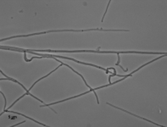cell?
Returning <instances> with one entry per match:
<instances>
[{"label":"cell","mask_w":167,"mask_h":127,"mask_svg":"<svg viewBox=\"0 0 167 127\" xmlns=\"http://www.w3.org/2000/svg\"><path fill=\"white\" fill-rule=\"evenodd\" d=\"M30 51L35 52V53H38V52H43V53H116V54H120V53H141V54H159V53H150V52H109V51H92V50H75V51H66V50H36V49H28Z\"/></svg>","instance_id":"6da1fadb"},{"label":"cell","mask_w":167,"mask_h":127,"mask_svg":"<svg viewBox=\"0 0 167 127\" xmlns=\"http://www.w3.org/2000/svg\"><path fill=\"white\" fill-rule=\"evenodd\" d=\"M167 55V53H165V54H164V55H162L161 57H158V58H156L155 60H152V61H150V62H148V63H145L144 65H143V66H141L140 68H138L137 70H134L133 72H131V74H129V75H127V76H125L122 78L121 80H119V81H115V82H111V83H110V84H108V85H104V86H102V87H99V88H91L90 89V91H87V92H84V93H82V94H79V95H77V96H75V97H72V98H67V99H64V100H61V101H59V102H55V103H50V104H43V105H41L40 107L41 108H43V107H45V106H50V105H53V104H57V103H63L64 101H67V100L69 99H72V98H78V97H81V96H83L84 94H88V92H90V91H96V90H98V89H100V88H107V87H109V86H111V85H114V84H116V83H118V82H120V81H122L124 79H126V78H127V77H129V76H132V74L133 73H135V72L137 71H138L140 69H142V68L143 67V66H145V65H147V64H148V63H152L154 61H156L157 60H159V59H160V58H162L163 56H166Z\"/></svg>","instance_id":"7a4b0ae2"},{"label":"cell","mask_w":167,"mask_h":127,"mask_svg":"<svg viewBox=\"0 0 167 127\" xmlns=\"http://www.w3.org/2000/svg\"><path fill=\"white\" fill-rule=\"evenodd\" d=\"M89 31H104V32H129V30H103L102 28H96V29H87V30H57V31H48V32H39V33H33V34H29V35H20V36H10L8 38H3L0 41L3 42L5 40L11 39V38H16V37H26V36H32L35 35H42V34H46V33H50V32H89Z\"/></svg>","instance_id":"3957f363"},{"label":"cell","mask_w":167,"mask_h":127,"mask_svg":"<svg viewBox=\"0 0 167 127\" xmlns=\"http://www.w3.org/2000/svg\"><path fill=\"white\" fill-rule=\"evenodd\" d=\"M106 104H108V105H110V106H111V107L116 108H117V109H120V110H121V111H124V112H126V113H128L129 115H132V116H135V117H137V118H139V119H143V120H146V121H148V122H149V123H152V124H153V125H157V126H162V125H158V124L155 123V122H152L151 120H148V119H145V118H143V117H140V116H138V115H134V114H131V112L127 111V110H125V109H123V108H118V107H116V106H114L113 104H110V103H106Z\"/></svg>","instance_id":"277c9868"},{"label":"cell","mask_w":167,"mask_h":127,"mask_svg":"<svg viewBox=\"0 0 167 127\" xmlns=\"http://www.w3.org/2000/svg\"><path fill=\"white\" fill-rule=\"evenodd\" d=\"M1 73H2V74H3V75H4V76H5V77H7V78H5V79H3V80H9V81H14V82H16V83H17V84H20V86H21V87H22V88H24L25 91H26V93H27V95L32 96V98H35V99L38 100V101H39V102H41V103H43V104H44V103H43V101H42V100H40L39 98H36V97H35V96L32 95V94H31V93H30V91H28L27 89H26V88H25L24 86H23V84H20V82H19V81H16V80H15V79H12V78H10V77H8V76H6V75H5V74H4V73H3V71H2V70H1ZM3 80H2V81H3Z\"/></svg>","instance_id":"5b68a950"},{"label":"cell","mask_w":167,"mask_h":127,"mask_svg":"<svg viewBox=\"0 0 167 127\" xmlns=\"http://www.w3.org/2000/svg\"><path fill=\"white\" fill-rule=\"evenodd\" d=\"M4 112H10V113H12V114H16V115H21V116H24V117H26V118H27V119H30L31 120H32V121H34V122H36V123H37V124H39V125H41L46 126V125H43V123H40V122H38V121H37V120H35V119H32V118H29V117L26 116V115H24L23 114H20V113H17V112H16V111H7V110H4V111H3V113H4ZM3 113H2L1 115H3Z\"/></svg>","instance_id":"8992f818"},{"label":"cell","mask_w":167,"mask_h":127,"mask_svg":"<svg viewBox=\"0 0 167 127\" xmlns=\"http://www.w3.org/2000/svg\"><path fill=\"white\" fill-rule=\"evenodd\" d=\"M111 3V1H109V3H108V6H107V9H106V10H105V12H104V14H103V19H102V22H103V18H104V16H105V15H106V13H107L108 11V9H109V6H110V4Z\"/></svg>","instance_id":"52a82bcc"},{"label":"cell","mask_w":167,"mask_h":127,"mask_svg":"<svg viewBox=\"0 0 167 127\" xmlns=\"http://www.w3.org/2000/svg\"><path fill=\"white\" fill-rule=\"evenodd\" d=\"M117 55H118V62H117V63H116V65H120V59L119 54H117Z\"/></svg>","instance_id":"ba28073f"}]
</instances>
